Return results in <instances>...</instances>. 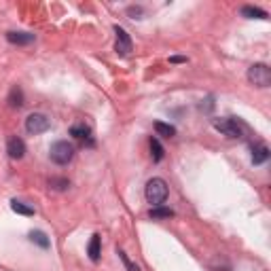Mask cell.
<instances>
[{"mask_svg":"<svg viewBox=\"0 0 271 271\" xmlns=\"http://www.w3.org/2000/svg\"><path fill=\"white\" fill-rule=\"evenodd\" d=\"M7 153L11 159H21V157L26 155V144H23V140L17 138V136H11L7 140Z\"/></svg>","mask_w":271,"mask_h":271,"instance_id":"cell-8","label":"cell"},{"mask_svg":"<svg viewBox=\"0 0 271 271\" xmlns=\"http://www.w3.org/2000/svg\"><path fill=\"white\" fill-rule=\"evenodd\" d=\"M9 104L13 108H21L23 106V91H21V87H17V85L9 91Z\"/></svg>","mask_w":271,"mask_h":271,"instance_id":"cell-14","label":"cell"},{"mask_svg":"<svg viewBox=\"0 0 271 271\" xmlns=\"http://www.w3.org/2000/svg\"><path fill=\"white\" fill-rule=\"evenodd\" d=\"M11 210L17 212V214H23V216H34V208L26 206L23 202H17V199H13V202H11Z\"/></svg>","mask_w":271,"mask_h":271,"instance_id":"cell-17","label":"cell"},{"mask_svg":"<svg viewBox=\"0 0 271 271\" xmlns=\"http://www.w3.org/2000/svg\"><path fill=\"white\" fill-rule=\"evenodd\" d=\"M30 241H32V244H38L42 250H47V248L51 246L49 237H47L45 233H42V231H32V233H30Z\"/></svg>","mask_w":271,"mask_h":271,"instance_id":"cell-15","label":"cell"},{"mask_svg":"<svg viewBox=\"0 0 271 271\" xmlns=\"http://www.w3.org/2000/svg\"><path fill=\"white\" fill-rule=\"evenodd\" d=\"M144 195H146V202L153 204V208L163 206L165 199H167V184H165V180L163 178H151L146 182Z\"/></svg>","mask_w":271,"mask_h":271,"instance_id":"cell-1","label":"cell"},{"mask_svg":"<svg viewBox=\"0 0 271 271\" xmlns=\"http://www.w3.org/2000/svg\"><path fill=\"white\" fill-rule=\"evenodd\" d=\"M49 187L51 189H55V191H64V189H68L70 187V180L68 178H49Z\"/></svg>","mask_w":271,"mask_h":271,"instance_id":"cell-19","label":"cell"},{"mask_svg":"<svg viewBox=\"0 0 271 271\" xmlns=\"http://www.w3.org/2000/svg\"><path fill=\"white\" fill-rule=\"evenodd\" d=\"M241 15L248 17V19H267V13L259 7H241Z\"/></svg>","mask_w":271,"mask_h":271,"instance_id":"cell-13","label":"cell"},{"mask_svg":"<svg viewBox=\"0 0 271 271\" xmlns=\"http://www.w3.org/2000/svg\"><path fill=\"white\" fill-rule=\"evenodd\" d=\"M269 159V149L265 144H259V146H252V163L254 165H261Z\"/></svg>","mask_w":271,"mask_h":271,"instance_id":"cell-10","label":"cell"},{"mask_svg":"<svg viewBox=\"0 0 271 271\" xmlns=\"http://www.w3.org/2000/svg\"><path fill=\"white\" fill-rule=\"evenodd\" d=\"M169 62H172V64H182V62H187V58H180V55H174V58H169Z\"/></svg>","mask_w":271,"mask_h":271,"instance_id":"cell-21","label":"cell"},{"mask_svg":"<svg viewBox=\"0 0 271 271\" xmlns=\"http://www.w3.org/2000/svg\"><path fill=\"white\" fill-rule=\"evenodd\" d=\"M70 136H72L81 146H87V149L95 146V140H93V136H91V130H89L87 125H83V123L70 127Z\"/></svg>","mask_w":271,"mask_h":271,"instance_id":"cell-6","label":"cell"},{"mask_svg":"<svg viewBox=\"0 0 271 271\" xmlns=\"http://www.w3.org/2000/svg\"><path fill=\"white\" fill-rule=\"evenodd\" d=\"M49 127H51V121H49V117L40 115V112H32V115L26 119V130L30 132V134H34V136L49 132Z\"/></svg>","mask_w":271,"mask_h":271,"instance_id":"cell-5","label":"cell"},{"mask_svg":"<svg viewBox=\"0 0 271 271\" xmlns=\"http://www.w3.org/2000/svg\"><path fill=\"white\" fill-rule=\"evenodd\" d=\"M119 259L123 261V265L127 267V271H140V267H138V265H134L130 259H127V254H125L123 250H119Z\"/></svg>","mask_w":271,"mask_h":271,"instance_id":"cell-20","label":"cell"},{"mask_svg":"<svg viewBox=\"0 0 271 271\" xmlns=\"http://www.w3.org/2000/svg\"><path fill=\"white\" fill-rule=\"evenodd\" d=\"M149 216L153 220H161V218H172L174 216V210L172 208H163V206H157V208H151Z\"/></svg>","mask_w":271,"mask_h":271,"instance_id":"cell-12","label":"cell"},{"mask_svg":"<svg viewBox=\"0 0 271 271\" xmlns=\"http://www.w3.org/2000/svg\"><path fill=\"white\" fill-rule=\"evenodd\" d=\"M49 157H51L53 163L66 165V163L72 161V157H75V146L70 144L68 140H58V142H53V144H51Z\"/></svg>","mask_w":271,"mask_h":271,"instance_id":"cell-2","label":"cell"},{"mask_svg":"<svg viewBox=\"0 0 271 271\" xmlns=\"http://www.w3.org/2000/svg\"><path fill=\"white\" fill-rule=\"evenodd\" d=\"M214 127H216L220 134L229 136V138H241V134H244V125H241L237 119H231V117L214 119Z\"/></svg>","mask_w":271,"mask_h":271,"instance_id":"cell-4","label":"cell"},{"mask_svg":"<svg viewBox=\"0 0 271 271\" xmlns=\"http://www.w3.org/2000/svg\"><path fill=\"white\" fill-rule=\"evenodd\" d=\"M155 132L159 136H163V138H172L176 134V127L167 125V123H161V121H155Z\"/></svg>","mask_w":271,"mask_h":271,"instance_id":"cell-16","label":"cell"},{"mask_svg":"<svg viewBox=\"0 0 271 271\" xmlns=\"http://www.w3.org/2000/svg\"><path fill=\"white\" fill-rule=\"evenodd\" d=\"M115 34H117V42H115V51L119 55H130L132 51V38L121 26H115Z\"/></svg>","mask_w":271,"mask_h":271,"instance_id":"cell-7","label":"cell"},{"mask_svg":"<svg viewBox=\"0 0 271 271\" xmlns=\"http://www.w3.org/2000/svg\"><path fill=\"white\" fill-rule=\"evenodd\" d=\"M7 40L11 45H30V42H34V34H30V32H7Z\"/></svg>","mask_w":271,"mask_h":271,"instance_id":"cell-9","label":"cell"},{"mask_svg":"<svg viewBox=\"0 0 271 271\" xmlns=\"http://www.w3.org/2000/svg\"><path fill=\"white\" fill-rule=\"evenodd\" d=\"M151 155H153L155 163H159L163 159V146H161V142L157 138H151Z\"/></svg>","mask_w":271,"mask_h":271,"instance_id":"cell-18","label":"cell"},{"mask_svg":"<svg viewBox=\"0 0 271 271\" xmlns=\"http://www.w3.org/2000/svg\"><path fill=\"white\" fill-rule=\"evenodd\" d=\"M248 81L254 87H269L271 85V70L265 64H252L248 68Z\"/></svg>","mask_w":271,"mask_h":271,"instance_id":"cell-3","label":"cell"},{"mask_svg":"<svg viewBox=\"0 0 271 271\" xmlns=\"http://www.w3.org/2000/svg\"><path fill=\"white\" fill-rule=\"evenodd\" d=\"M87 254H89V259L93 263L100 261V254H102V244H100V235H93L91 241H89V246H87Z\"/></svg>","mask_w":271,"mask_h":271,"instance_id":"cell-11","label":"cell"}]
</instances>
